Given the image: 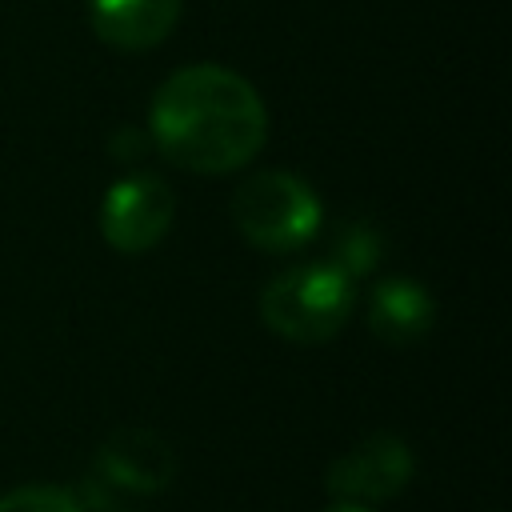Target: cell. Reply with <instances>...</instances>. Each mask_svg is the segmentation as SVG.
<instances>
[{
	"mask_svg": "<svg viewBox=\"0 0 512 512\" xmlns=\"http://www.w3.org/2000/svg\"><path fill=\"white\" fill-rule=\"evenodd\" d=\"M268 136L260 92L232 68L188 64L152 96L148 140L176 164L200 176L244 168Z\"/></svg>",
	"mask_w": 512,
	"mask_h": 512,
	"instance_id": "obj_1",
	"label": "cell"
},
{
	"mask_svg": "<svg viewBox=\"0 0 512 512\" xmlns=\"http://www.w3.org/2000/svg\"><path fill=\"white\" fill-rule=\"evenodd\" d=\"M356 304V280L332 260L296 264L276 272L260 292L264 324L296 344H320L344 328Z\"/></svg>",
	"mask_w": 512,
	"mask_h": 512,
	"instance_id": "obj_2",
	"label": "cell"
},
{
	"mask_svg": "<svg viewBox=\"0 0 512 512\" xmlns=\"http://www.w3.org/2000/svg\"><path fill=\"white\" fill-rule=\"evenodd\" d=\"M232 224L264 252H288L316 236L320 196L292 172H256L232 192Z\"/></svg>",
	"mask_w": 512,
	"mask_h": 512,
	"instance_id": "obj_3",
	"label": "cell"
},
{
	"mask_svg": "<svg viewBox=\"0 0 512 512\" xmlns=\"http://www.w3.org/2000/svg\"><path fill=\"white\" fill-rule=\"evenodd\" d=\"M412 472H416L412 448L392 432H376L352 444L344 456H336L324 484L336 504H376L400 496Z\"/></svg>",
	"mask_w": 512,
	"mask_h": 512,
	"instance_id": "obj_4",
	"label": "cell"
},
{
	"mask_svg": "<svg viewBox=\"0 0 512 512\" xmlns=\"http://www.w3.org/2000/svg\"><path fill=\"white\" fill-rule=\"evenodd\" d=\"M176 212L172 188L152 172H132L116 180L100 204V236L116 252H148L164 240Z\"/></svg>",
	"mask_w": 512,
	"mask_h": 512,
	"instance_id": "obj_5",
	"label": "cell"
},
{
	"mask_svg": "<svg viewBox=\"0 0 512 512\" xmlns=\"http://www.w3.org/2000/svg\"><path fill=\"white\" fill-rule=\"evenodd\" d=\"M92 472L112 496H156L176 476V452L148 428H120L96 448Z\"/></svg>",
	"mask_w": 512,
	"mask_h": 512,
	"instance_id": "obj_6",
	"label": "cell"
},
{
	"mask_svg": "<svg viewBox=\"0 0 512 512\" xmlns=\"http://www.w3.org/2000/svg\"><path fill=\"white\" fill-rule=\"evenodd\" d=\"M88 16L104 44L144 52L172 32L180 0H88Z\"/></svg>",
	"mask_w": 512,
	"mask_h": 512,
	"instance_id": "obj_7",
	"label": "cell"
},
{
	"mask_svg": "<svg viewBox=\"0 0 512 512\" xmlns=\"http://www.w3.org/2000/svg\"><path fill=\"white\" fill-rule=\"evenodd\" d=\"M432 324H436V304H432L424 284L392 276V280L372 288L368 328L384 344H416L432 332Z\"/></svg>",
	"mask_w": 512,
	"mask_h": 512,
	"instance_id": "obj_8",
	"label": "cell"
},
{
	"mask_svg": "<svg viewBox=\"0 0 512 512\" xmlns=\"http://www.w3.org/2000/svg\"><path fill=\"white\" fill-rule=\"evenodd\" d=\"M380 252H384L380 236H376L368 224H360V220H356V224H344V228H340L336 248H332V264L356 280V276H364V272H372V268H376Z\"/></svg>",
	"mask_w": 512,
	"mask_h": 512,
	"instance_id": "obj_9",
	"label": "cell"
},
{
	"mask_svg": "<svg viewBox=\"0 0 512 512\" xmlns=\"http://www.w3.org/2000/svg\"><path fill=\"white\" fill-rule=\"evenodd\" d=\"M0 512H84V504L52 484H24L0 496Z\"/></svg>",
	"mask_w": 512,
	"mask_h": 512,
	"instance_id": "obj_10",
	"label": "cell"
},
{
	"mask_svg": "<svg viewBox=\"0 0 512 512\" xmlns=\"http://www.w3.org/2000/svg\"><path fill=\"white\" fill-rule=\"evenodd\" d=\"M328 512H368L364 504H336V508H328Z\"/></svg>",
	"mask_w": 512,
	"mask_h": 512,
	"instance_id": "obj_11",
	"label": "cell"
}]
</instances>
